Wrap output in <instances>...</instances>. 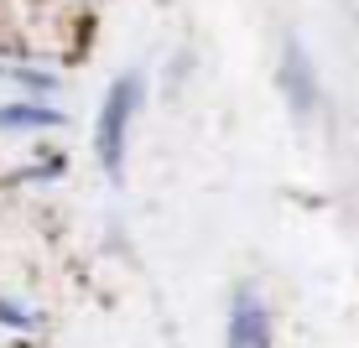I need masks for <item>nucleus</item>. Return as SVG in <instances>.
Masks as SVG:
<instances>
[{
  "label": "nucleus",
  "mask_w": 359,
  "mask_h": 348,
  "mask_svg": "<svg viewBox=\"0 0 359 348\" xmlns=\"http://www.w3.org/2000/svg\"><path fill=\"white\" fill-rule=\"evenodd\" d=\"M135 109H141V78H135V73H120V78L109 83L104 104H99V120H94V151H99L109 177H120V167H126V135H130Z\"/></svg>",
  "instance_id": "f257e3e1"
},
{
  "label": "nucleus",
  "mask_w": 359,
  "mask_h": 348,
  "mask_svg": "<svg viewBox=\"0 0 359 348\" xmlns=\"http://www.w3.org/2000/svg\"><path fill=\"white\" fill-rule=\"evenodd\" d=\"M224 348H271V307L255 291H234L224 317Z\"/></svg>",
  "instance_id": "f03ea898"
},
{
  "label": "nucleus",
  "mask_w": 359,
  "mask_h": 348,
  "mask_svg": "<svg viewBox=\"0 0 359 348\" xmlns=\"http://www.w3.org/2000/svg\"><path fill=\"white\" fill-rule=\"evenodd\" d=\"M281 89H287V99H292V109H318V73H313V57L302 53V42H287V57H281Z\"/></svg>",
  "instance_id": "7ed1b4c3"
},
{
  "label": "nucleus",
  "mask_w": 359,
  "mask_h": 348,
  "mask_svg": "<svg viewBox=\"0 0 359 348\" xmlns=\"http://www.w3.org/2000/svg\"><path fill=\"white\" fill-rule=\"evenodd\" d=\"M0 125H6V130H32V125H57V115H53V109H36V104H6V109H0Z\"/></svg>",
  "instance_id": "20e7f679"
}]
</instances>
